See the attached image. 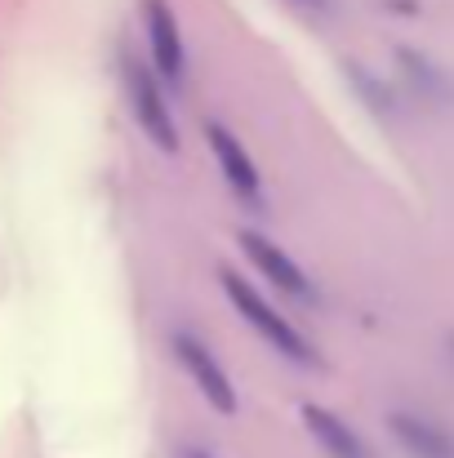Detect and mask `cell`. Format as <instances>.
<instances>
[{
    "label": "cell",
    "mask_w": 454,
    "mask_h": 458,
    "mask_svg": "<svg viewBox=\"0 0 454 458\" xmlns=\"http://www.w3.org/2000/svg\"><path fill=\"white\" fill-rule=\"evenodd\" d=\"M143 18H148V49L156 72L178 85L187 76V49H183V31H178V18H174L169 0H148Z\"/></svg>",
    "instance_id": "6"
},
{
    "label": "cell",
    "mask_w": 454,
    "mask_h": 458,
    "mask_svg": "<svg viewBox=\"0 0 454 458\" xmlns=\"http://www.w3.org/2000/svg\"><path fill=\"white\" fill-rule=\"evenodd\" d=\"M169 347H174V360L183 365V374L201 387V396H205L218 414H236V387H232L227 369L218 365V356H214L192 329H174V334H169Z\"/></svg>",
    "instance_id": "3"
},
{
    "label": "cell",
    "mask_w": 454,
    "mask_h": 458,
    "mask_svg": "<svg viewBox=\"0 0 454 458\" xmlns=\"http://www.w3.org/2000/svg\"><path fill=\"white\" fill-rule=\"evenodd\" d=\"M241 250H245V259L281 290V294H290L295 303H312V281L299 272V263L277 245V241H268V236H259V232H241Z\"/></svg>",
    "instance_id": "5"
},
{
    "label": "cell",
    "mask_w": 454,
    "mask_h": 458,
    "mask_svg": "<svg viewBox=\"0 0 454 458\" xmlns=\"http://www.w3.org/2000/svg\"><path fill=\"white\" fill-rule=\"evenodd\" d=\"M205 143H210V152L218 160L227 187H232L241 200H259V196H263V178H259L254 160H250L245 143H241L227 125H205Z\"/></svg>",
    "instance_id": "7"
},
{
    "label": "cell",
    "mask_w": 454,
    "mask_h": 458,
    "mask_svg": "<svg viewBox=\"0 0 454 458\" xmlns=\"http://www.w3.org/2000/svg\"><path fill=\"white\" fill-rule=\"evenodd\" d=\"M218 285H223V294H227V303L236 307L241 316H245V325L263 338V343H272L286 360H295V365H303V369H312L316 365V352H312V343L303 338L299 329L277 311V307L268 303L254 285H245V276H236L232 267H223L218 272Z\"/></svg>",
    "instance_id": "1"
},
{
    "label": "cell",
    "mask_w": 454,
    "mask_h": 458,
    "mask_svg": "<svg viewBox=\"0 0 454 458\" xmlns=\"http://www.w3.org/2000/svg\"><path fill=\"white\" fill-rule=\"evenodd\" d=\"M125 94H130V107H134V121H139L143 139H148L156 152L178 156V125H174V112H169V103H165L156 76H151L143 63H134V58H125Z\"/></svg>",
    "instance_id": "2"
},
{
    "label": "cell",
    "mask_w": 454,
    "mask_h": 458,
    "mask_svg": "<svg viewBox=\"0 0 454 458\" xmlns=\"http://www.w3.org/2000/svg\"><path fill=\"white\" fill-rule=\"evenodd\" d=\"M299 419H303V428H307V437L325 450V458H374L370 445H365L334 410H325V405H316V401H303Z\"/></svg>",
    "instance_id": "8"
},
{
    "label": "cell",
    "mask_w": 454,
    "mask_h": 458,
    "mask_svg": "<svg viewBox=\"0 0 454 458\" xmlns=\"http://www.w3.org/2000/svg\"><path fill=\"white\" fill-rule=\"evenodd\" d=\"M178 458H218V454H210V450H196V445H187Z\"/></svg>",
    "instance_id": "9"
},
{
    "label": "cell",
    "mask_w": 454,
    "mask_h": 458,
    "mask_svg": "<svg viewBox=\"0 0 454 458\" xmlns=\"http://www.w3.org/2000/svg\"><path fill=\"white\" fill-rule=\"evenodd\" d=\"M388 432L410 458H454V432L419 410H388Z\"/></svg>",
    "instance_id": "4"
}]
</instances>
